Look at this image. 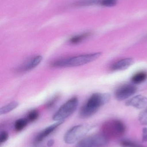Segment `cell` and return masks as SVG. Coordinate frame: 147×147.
<instances>
[{
	"mask_svg": "<svg viewBox=\"0 0 147 147\" xmlns=\"http://www.w3.org/2000/svg\"><path fill=\"white\" fill-rule=\"evenodd\" d=\"M110 95L108 93H96L92 94L82 106L79 112V117L86 119L96 114L103 105L109 102Z\"/></svg>",
	"mask_w": 147,
	"mask_h": 147,
	"instance_id": "obj_1",
	"label": "cell"
},
{
	"mask_svg": "<svg viewBox=\"0 0 147 147\" xmlns=\"http://www.w3.org/2000/svg\"><path fill=\"white\" fill-rule=\"evenodd\" d=\"M101 53L85 54L60 59L53 63L52 66L56 68L77 67L91 63L101 56Z\"/></svg>",
	"mask_w": 147,
	"mask_h": 147,
	"instance_id": "obj_2",
	"label": "cell"
},
{
	"mask_svg": "<svg viewBox=\"0 0 147 147\" xmlns=\"http://www.w3.org/2000/svg\"><path fill=\"white\" fill-rule=\"evenodd\" d=\"M102 129V134L109 140L122 136L126 132V127L120 120H111L104 123Z\"/></svg>",
	"mask_w": 147,
	"mask_h": 147,
	"instance_id": "obj_3",
	"label": "cell"
},
{
	"mask_svg": "<svg viewBox=\"0 0 147 147\" xmlns=\"http://www.w3.org/2000/svg\"><path fill=\"white\" fill-rule=\"evenodd\" d=\"M91 129V127L84 124L74 126L65 133L64 136V140L66 144H73L83 139Z\"/></svg>",
	"mask_w": 147,
	"mask_h": 147,
	"instance_id": "obj_4",
	"label": "cell"
},
{
	"mask_svg": "<svg viewBox=\"0 0 147 147\" xmlns=\"http://www.w3.org/2000/svg\"><path fill=\"white\" fill-rule=\"evenodd\" d=\"M79 100L76 97L72 98L63 105L60 109L54 114L53 117L54 121H64V119L67 118L72 115L78 106Z\"/></svg>",
	"mask_w": 147,
	"mask_h": 147,
	"instance_id": "obj_5",
	"label": "cell"
},
{
	"mask_svg": "<svg viewBox=\"0 0 147 147\" xmlns=\"http://www.w3.org/2000/svg\"><path fill=\"white\" fill-rule=\"evenodd\" d=\"M108 140L102 134L92 135L81 139L76 147H103Z\"/></svg>",
	"mask_w": 147,
	"mask_h": 147,
	"instance_id": "obj_6",
	"label": "cell"
},
{
	"mask_svg": "<svg viewBox=\"0 0 147 147\" xmlns=\"http://www.w3.org/2000/svg\"><path fill=\"white\" fill-rule=\"evenodd\" d=\"M137 91L135 86L125 84L119 87L115 92V97L118 101H123L131 97Z\"/></svg>",
	"mask_w": 147,
	"mask_h": 147,
	"instance_id": "obj_7",
	"label": "cell"
},
{
	"mask_svg": "<svg viewBox=\"0 0 147 147\" xmlns=\"http://www.w3.org/2000/svg\"><path fill=\"white\" fill-rule=\"evenodd\" d=\"M64 121H57L56 123H54V124L47 127L42 131H41L35 137L34 141L35 143L38 144L43 141V140H45L51 134L53 133L60 126L63 124Z\"/></svg>",
	"mask_w": 147,
	"mask_h": 147,
	"instance_id": "obj_8",
	"label": "cell"
},
{
	"mask_svg": "<svg viewBox=\"0 0 147 147\" xmlns=\"http://www.w3.org/2000/svg\"><path fill=\"white\" fill-rule=\"evenodd\" d=\"M125 104L136 109H143L147 105V97L141 95H137L128 100Z\"/></svg>",
	"mask_w": 147,
	"mask_h": 147,
	"instance_id": "obj_9",
	"label": "cell"
},
{
	"mask_svg": "<svg viewBox=\"0 0 147 147\" xmlns=\"http://www.w3.org/2000/svg\"><path fill=\"white\" fill-rule=\"evenodd\" d=\"M133 63L134 60L133 58L123 59L113 64L111 66V69L113 71L125 70L130 67Z\"/></svg>",
	"mask_w": 147,
	"mask_h": 147,
	"instance_id": "obj_10",
	"label": "cell"
},
{
	"mask_svg": "<svg viewBox=\"0 0 147 147\" xmlns=\"http://www.w3.org/2000/svg\"><path fill=\"white\" fill-rule=\"evenodd\" d=\"M42 57L41 56H35L28 61L22 67L20 68L21 71H26L31 70L38 66L42 61Z\"/></svg>",
	"mask_w": 147,
	"mask_h": 147,
	"instance_id": "obj_11",
	"label": "cell"
},
{
	"mask_svg": "<svg viewBox=\"0 0 147 147\" xmlns=\"http://www.w3.org/2000/svg\"><path fill=\"white\" fill-rule=\"evenodd\" d=\"M147 79V73L146 71H141L137 72L133 75L131 81L134 84H140L146 81Z\"/></svg>",
	"mask_w": 147,
	"mask_h": 147,
	"instance_id": "obj_12",
	"label": "cell"
},
{
	"mask_svg": "<svg viewBox=\"0 0 147 147\" xmlns=\"http://www.w3.org/2000/svg\"><path fill=\"white\" fill-rule=\"evenodd\" d=\"M19 103L18 102L13 101L7 105L3 106L0 109V115H4L14 110L16 107H18Z\"/></svg>",
	"mask_w": 147,
	"mask_h": 147,
	"instance_id": "obj_13",
	"label": "cell"
},
{
	"mask_svg": "<svg viewBox=\"0 0 147 147\" xmlns=\"http://www.w3.org/2000/svg\"><path fill=\"white\" fill-rule=\"evenodd\" d=\"M28 122L27 119L26 118L18 119L15 123V129L17 132L22 131L27 126Z\"/></svg>",
	"mask_w": 147,
	"mask_h": 147,
	"instance_id": "obj_14",
	"label": "cell"
},
{
	"mask_svg": "<svg viewBox=\"0 0 147 147\" xmlns=\"http://www.w3.org/2000/svg\"><path fill=\"white\" fill-rule=\"evenodd\" d=\"M91 33L87 32L74 36L70 39V41L72 44H77L82 42L83 40L90 36Z\"/></svg>",
	"mask_w": 147,
	"mask_h": 147,
	"instance_id": "obj_15",
	"label": "cell"
},
{
	"mask_svg": "<svg viewBox=\"0 0 147 147\" xmlns=\"http://www.w3.org/2000/svg\"><path fill=\"white\" fill-rule=\"evenodd\" d=\"M101 0H81L75 3V6L83 7L95 5L100 3Z\"/></svg>",
	"mask_w": 147,
	"mask_h": 147,
	"instance_id": "obj_16",
	"label": "cell"
},
{
	"mask_svg": "<svg viewBox=\"0 0 147 147\" xmlns=\"http://www.w3.org/2000/svg\"><path fill=\"white\" fill-rule=\"evenodd\" d=\"M120 145L122 147H144L140 144L127 140H122L120 142Z\"/></svg>",
	"mask_w": 147,
	"mask_h": 147,
	"instance_id": "obj_17",
	"label": "cell"
},
{
	"mask_svg": "<svg viewBox=\"0 0 147 147\" xmlns=\"http://www.w3.org/2000/svg\"><path fill=\"white\" fill-rule=\"evenodd\" d=\"M39 111L36 110L31 111L28 114L26 119H27L28 122H33L37 120L39 118Z\"/></svg>",
	"mask_w": 147,
	"mask_h": 147,
	"instance_id": "obj_18",
	"label": "cell"
},
{
	"mask_svg": "<svg viewBox=\"0 0 147 147\" xmlns=\"http://www.w3.org/2000/svg\"><path fill=\"white\" fill-rule=\"evenodd\" d=\"M139 120L141 124L147 125V107L139 115Z\"/></svg>",
	"mask_w": 147,
	"mask_h": 147,
	"instance_id": "obj_19",
	"label": "cell"
},
{
	"mask_svg": "<svg viewBox=\"0 0 147 147\" xmlns=\"http://www.w3.org/2000/svg\"><path fill=\"white\" fill-rule=\"evenodd\" d=\"M117 0H101L100 4L105 7H112L114 6Z\"/></svg>",
	"mask_w": 147,
	"mask_h": 147,
	"instance_id": "obj_20",
	"label": "cell"
},
{
	"mask_svg": "<svg viewBox=\"0 0 147 147\" xmlns=\"http://www.w3.org/2000/svg\"><path fill=\"white\" fill-rule=\"evenodd\" d=\"M58 98L59 96H55L53 97V98L49 100L48 102L47 103L46 105L47 108L49 109V108L52 107L54 105L55 103H56Z\"/></svg>",
	"mask_w": 147,
	"mask_h": 147,
	"instance_id": "obj_21",
	"label": "cell"
},
{
	"mask_svg": "<svg viewBox=\"0 0 147 147\" xmlns=\"http://www.w3.org/2000/svg\"><path fill=\"white\" fill-rule=\"evenodd\" d=\"M9 138L8 133L6 131H2L0 134V142L1 143H3L7 140Z\"/></svg>",
	"mask_w": 147,
	"mask_h": 147,
	"instance_id": "obj_22",
	"label": "cell"
},
{
	"mask_svg": "<svg viewBox=\"0 0 147 147\" xmlns=\"http://www.w3.org/2000/svg\"><path fill=\"white\" fill-rule=\"evenodd\" d=\"M142 141L147 142V128H144L142 129Z\"/></svg>",
	"mask_w": 147,
	"mask_h": 147,
	"instance_id": "obj_23",
	"label": "cell"
},
{
	"mask_svg": "<svg viewBox=\"0 0 147 147\" xmlns=\"http://www.w3.org/2000/svg\"><path fill=\"white\" fill-rule=\"evenodd\" d=\"M54 140H51L48 141L47 142V146L48 147H51L54 144Z\"/></svg>",
	"mask_w": 147,
	"mask_h": 147,
	"instance_id": "obj_24",
	"label": "cell"
}]
</instances>
